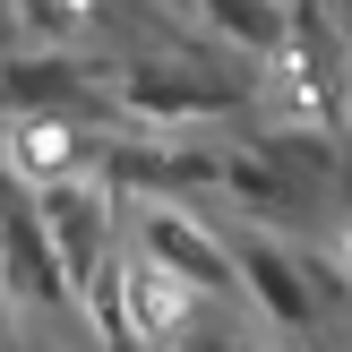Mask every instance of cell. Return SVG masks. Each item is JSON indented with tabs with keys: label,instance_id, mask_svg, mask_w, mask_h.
Masks as SVG:
<instances>
[{
	"label": "cell",
	"instance_id": "cell-1",
	"mask_svg": "<svg viewBox=\"0 0 352 352\" xmlns=\"http://www.w3.org/2000/svg\"><path fill=\"white\" fill-rule=\"evenodd\" d=\"M0 301H26V309H60L69 301L60 250L43 232V198L17 172H0Z\"/></svg>",
	"mask_w": 352,
	"mask_h": 352
},
{
	"label": "cell",
	"instance_id": "cell-2",
	"mask_svg": "<svg viewBox=\"0 0 352 352\" xmlns=\"http://www.w3.org/2000/svg\"><path fill=\"white\" fill-rule=\"evenodd\" d=\"M120 103L146 120H223L250 103V78H223V69H198V60H129Z\"/></svg>",
	"mask_w": 352,
	"mask_h": 352
},
{
	"label": "cell",
	"instance_id": "cell-3",
	"mask_svg": "<svg viewBox=\"0 0 352 352\" xmlns=\"http://www.w3.org/2000/svg\"><path fill=\"white\" fill-rule=\"evenodd\" d=\"M138 250H146V267L164 275V284H198V292H215V301L241 292L232 250H223L198 215H181V206H146V215H138Z\"/></svg>",
	"mask_w": 352,
	"mask_h": 352
},
{
	"label": "cell",
	"instance_id": "cell-4",
	"mask_svg": "<svg viewBox=\"0 0 352 352\" xmlns=\"http://www.w3.org/2000/svg\"><path fill=\"white\" fill-rule=\"evenodd\" d=\"M43 198V232H52V250H60V275H69V292H86L103 267H112V206H103V189L95 181H43L34 189Z\"/></svg>",
	"mask_w": 352,
	"mask_h": 352
},
{
	"label": "cell",
	"instance_id": "cell-5",
	"mask_svg": "<svg viewBox=\"0 0 352 352\" xmlns=\"http://www.w3.org/2000/svg\"><path fill=\"white\" fill-rule=\"evenodd\" d=\"M0 103H9V112H43V120H95L103 86L86 78L69 52H9V60H0Z\"/></svg>",
	"mask_w": 352,
	"mask_h": 352
},
{
	"label": "cell",
	"instance_id": "cell-6",
	"mask_svg": "<svg viewBox=\"0 0 352 352\" xmlns=\"http://www.w3.org/2000/svg\"><path fill=\"white\" fill-rule=\"evenodd\" d=\"M232 267H241V292H250V301L267 309L284 336H309V327H318V292H309V267L284 250V241L241 232V241H232Z\"/></svg>",
	"mask_w": 352,
	"mask_h": 352
},
{
	"label": "cell",
	"instance_id": "cell-7",
	"mask_svg": "<svg viewBox=\"0 0 352 352\" xmlns=\"http://www.w3.org/2000/svg\"><path fill=\"white\" fill-rule=\"evenodd\" d=\"M95 172H103V189H206V181H223V155L215 146H103L95 155Z\"/></svg>",
	"mask_w": 352,
	"mask_h": 352
},
{
	"label": "cell",
	"instance_id": "cell-8",
	"mask_svg": "<svg viewBox=\"0 0 352 352\" xmlns=\"http://www.w3.org/2000/svg\"><path fill=\"white\" fill-rule=\"evenodd\" d=\"M189 9H198L223 43H241V52H284L292 43V9L284 0H189Z\"/></svg>",
	"mask_w": 352,
	"mask_h": 352
},
{
	"label": "cell",
	"instance_id": "cell-9",
	"mask_svg": "<svg viewBox=\"0 0 352 352\" xmlns=\"http://www.w3.org/2000/svg\"><path fill=\"white\" fill-rule=\"evenodd\" d=\"M17 52V0H0V60Z\"/></svg>",
	"mask_w": 352,
	"mask_h": 352
},
{
	"label": "cell",
	"instance_id": "cell-10",
	"mask_svg": "<svg viewBox=\"0 0 352 352\" xmlns=\"http://www.w3.org/2000/svg\"><path fill=\"white\" fill-rule=\"evenodd\" d=\"M112 352H155V344H112Z\"/></svg>",
	"mask_w": 352,
	"mask_h": 352
},
{
	"label": "cell",
	"instance_id": "cell-11",
	"mask_svg": "<svg viewBox=\"0 0 352 352\" xmlns=\"http://www.w3.org/2000/svg\"><path fill=\"white\" fill-rule=\"evenodd\" d=\"M0 352H9V318H0Z\"/></svg>",
	"mask_w": 352,
	"mask_h": 352
},
{
	"label": "cell",
	"instance_id": "cell-12",
	"mask_svg": "<svg viewBox=\"0 0 352 352\" xmlns=\"http://www.w3.org/2000/svg\"><path fill=\"white\" fill-rule=\"evenodd\" d=\"M344 112H352V78H344Z\"/></svg>",
	"mask_w": 352,
	"mask_h": 352
},
{
	"label": "cell",
	"instance_id": "cell-13",
	"mask_svg": "<svg viewBox=\"0 0 352 352\" xmlns=\"http://www.w3.org/2000/svg\"><path fill=\"white\" fill-rule=\"evenodd\" d=\"M86 9H112V0H86Z\"/></svg>",
	"mask_w": 352,
	"mask_h": 352
},
{
	"label": "cell",
	"instance_id": "cell-14",
	"mask_svg": "<svg viewBox=\"0 0 352 352\" xmlns=\"http://www.w3.org/2000/svg\"><path fill=\"white\" fill-rule=\"evenodd\" d=\"M206 352H232V344H206Z\"/></svg>",
	"mask_w": 352,
	"mask_h": 352
}]
</instances>
